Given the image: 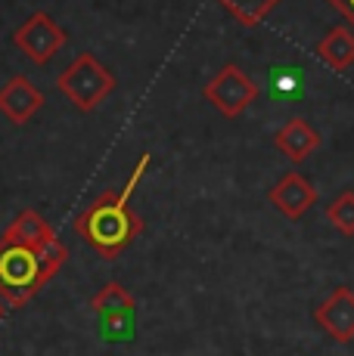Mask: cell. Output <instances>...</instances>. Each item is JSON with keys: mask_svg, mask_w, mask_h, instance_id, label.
Listing matches in <instances>:
<instances>
[{"mask_svg": "<svg viewBox=\"0 0 354 356\" xmlns=\"http://www.w3.org/2000/svg\"><path fill=\"white\" fill-rule=\"evenodd\" d=\"M217 3H221L240 25L255 29L258 22H264V19L270 16V10H274L280 0H217Z\"/></svg>", "mask_w": 354, "mask_h": 356, "instance_id": "cell-13", "label": "cell"}, {"mask_svg": "<svg viewBox=\"0 0 354 356\" xmlns=\"http://www.w3.org/2000/svg\"><path fill=\"white\" fill-rule=\"evenodd\" d=\"M326 3H330V6H336V10L342 13L345 19H348V22H351V29H354V0H326Z\"/></svg>", "mask_w": 354, "mask_h": 356, "instance_id": "cell-15", "label": "cell"}, {"mask_svg": "<svg viewBox=\"0 0 354 356\" xmlns=\"http://www.w3.org/2000/svg\"><path fill=\"white\" fill-rule=\"evenodd\" d=\"M314 323L339 344L354 341V291L345 289V285L336 289L314 310Z\"/></svg>", "mask_w": 354, "mask_h": 356, "instance_id": "cell-9", "label": "cell"}, {"mask_svg": "<svg viewBox=\"0 0 354 356\" xmlns=\"http://www.w3.org/2000/svg\"><path fill=\"white\" fill-rule=\"evenodd\" d=\"M3 236L13 238V242L35 245V248H40V245L53 242V238H56V232H53V227L38 214L35 208H25V211H19L16 220H13L10 227L3 229Z\"/></svg>", "mask_w": 354, "mask_h": 356, "instance_id": "cell-12", "label": "cell"}, {"mask_svg": "<svg viewBox=\"0 0 354 356\" xmlns=\"http://www.w3.org/2000/svg\"><path fill=\"white\" fill-rule=\"evenodd\" d=\"M91 310L97 313L100 325L112 341L131 338V323L137 313V300L121 282H106L103 289L91 298Z\"/></svg>", "mask_w": 354, "mask_h": 356, "instance_id": "cell-5", "label": "cell"}, {"mask_svg": "<svg viewBox=\"0 0 354 356\" xmlns=\"http://www.w3.org/2000/svg\"><path fill=\"white\" fill-rule=\"evenodd\" d=\"M255 97H258V84L240 65H224L206 84V99L212 102L224 118H240L255 102Z\"/></svg>", "mask_w": 354, "mask_h": 356, "instance_id": "cell-4", "label": "cell"}, {"mask_svg": "<svg viewBox=\"0 0 354 356\" xmlns=\"http://www.w3.org/2000/svg\"><path fill=\"white\" fill-rule=\"evenodd\" d=\"M326 217H330V223L342 236H354V193L351 189H345V193H339L332 198L330 208H326Z\"/></svg>", "mask_w": 354, "mask_h": 356, "instance_id": "cell-14", "label": "cell"}, {"mask_svg": "<svg viewBox=\"0 0 354 356\" xmlns=\"http://www.w3.org/2000/svg\"><path fill=\"white\" fill-rule=\"evenodd\" d=\"M44 108V93L35 81L25 74H13L3 87H0V115L10 124H29L31 118Z\"/></svg>", "mask_w": 354, "mask_h": 356, "instance_id": "cell-8", "label": "cell"}, {"mask_svg": "<svg viewBox=\"0 0 354 356\" xmlns=\"http://www.w3.org/2000/svg\"><path fill=\"white\" fill-rule=\"evenodd\" d=\"M3 313H6V304H3V300H0V319H3Z\"/></svg>", "mask_w": 354, "mask_h": 356, "instance_id": "cell-16", "label": "cell"}, {"mask_svg": "<svg viewBox=\"0 0 354 356\" xmlns=\"http://www.w3.org/2000/svg\"><path fill=\"white\" fill-rule=\"evenodd\" d=\"M274 146L280 149V152L286 155L289 161H305L308 155H314L317 152V146H320V134L314 127L308 124L305 118H289L286 124L274 134Z\"/></svg>", "mask_w": 354, "mask_h": 356, "instance_id": "cell-10", "label": "cell"}, {"mask_svg": "<svg viewBox=\"0 0 354 356\" xmlns=\"http://www.w3.org/2000/svg\"><path fill=\"white\" fill-rule=\"evenodd\" d=\"M13 44H16L35 65H47L66 44H69V38H66V31L53 22V16L35 13V16H29V22H22L16 29Z\"/></svg>", "mask_w": 354, "mask_h": 356, "instance_id": "cell-6", "label": "cell"}, {"mask_svg": "<svg viewBox=\"0 0 354 356\" xmlns=\"http://www.w3.org/2000/svg\"><path fill=\"white\" fill-rule=\"evenodd\" d=\"M317 56L323 59L332 72H345L354 65V29L336 25L326 31V38L317 44Z\"/></svg>", "mask_w": 354, "mask_h": 356, "instance_id": "cell-11", "label": "cell"}, {"mask_svg": "<svg viewBox=\"0 0 354 356\" xmlns=\"http://www.w3.org/2000/svg\"><path fill=\"white\" fill-rule=\"evenodd\" d=\"M149 164V155H140V161L134 164V174L128 177V183L115 193H103L93 204H87L78 217H75V232L97 251L100 257L115 260L118 254H125L134 245V238L143 232L140 214L131 208V195L137 189L143 170Z\"/></svg>", "mask_w": 354, "mask_h": 356, "instance_id": "cell-1", "label": "cell"}, {"mask_svg": "<svg viewBox=\"0 0 354 356\" xmlns=\"http://www.w3.org/2000/svg\"><path fill=\"white\" fill-rule=\"evenodd\" d=\"M66 260L69 251L59 238L35 248L0 236V300L6 307H25L63 270Z\"/></svg>", "mask_w": 354, "mask_h": 356, "instance_id": "cell-2", "label": "cell"}, {"mask_svg": "<svg viewBox=\"0 0 354 356\" xmlns=\"http://www.w3.org/2000/svg\"><path fill=\"white\" fill-rule=\"evenodd\" d=\"M268 202L274 204L277 211H280L286 220H298L302 214H308V211L314 208L317 189H314V183H311L305 174H298V170H289V174H283L280 180L270 186Z\"/></svg>", "mask_w": 354, "mask_h": 356, "instance_id": "cell-7", "label": "cell"}, {"mask_svg": "<svg viewBox=\"0 0 354 356\" xmlns=\"http://www.w3.org/2000/svg\"><path fill=\"white\" fill-rule=\"evenodd\" d=\"M56 90L72 102L78 112H93L115 90V74L100 63L93 53H78L69 65L59 72Z\"/></svg>", "mask_w": 354, "mask_h": 356, "instance_id": "cell-3", "label": "cell"}]
</instances>
